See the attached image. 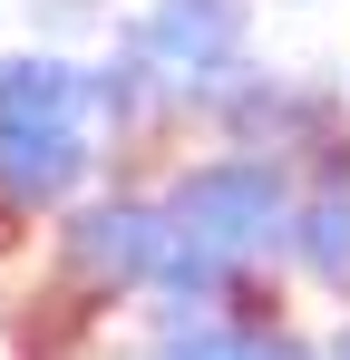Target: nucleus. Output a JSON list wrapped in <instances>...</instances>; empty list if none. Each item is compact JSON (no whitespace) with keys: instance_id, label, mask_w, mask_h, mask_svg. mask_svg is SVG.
<instances>
[{"instance_id":"nucleus-12","label":"nucleus","mask_w":350,"mask_h":360,"mask_svg":"<svg viewBox=\"0 0 350 360\" xmlns=\"http://www.w3.org/2000/svg\"><path fill=\"white\" fill-rule=\"evenodd\" d=\"M321 341V360H350V311H331V331H311Z\"/></svg>"},{"instance_id":"nucleus-5","label":"nucleus","mask_w":350,"mask_h":360,"mask_svg":"<svg viewBox=\"0 0 350 360\" xmlns=\"http://www.w3.org/2000/svg\"><path fill=\"white\" fill-rule=\"evenodd\" d=\"M166 78H205V68L253 59V0H146L136 20H117Z\"/></svg>"},{"instance_id":"nucleus-10","label":"nucleus","mask_w":350,"mask_h":360,"mask_svg":"<svg viewBox=\"0 0 350 360\" xmlns=\"http://www.w3.org/2000/svg\"><path fill=\"white\" fill-rule=\"evenodd\" d=\"M224 360H321V341L283 311V321H243V331L224 341Z\"/></svg>"},{"instance_id":"nucleus-9","label":"nucleus","mask_w":350,"mask_h":360,"mask_svg":"<svg viewBox=\"0 0 350 360\" xmlns=\"http://www.w3.org/2000/svg\"><path fill=\"white\" fill-rule=\"evenodd\" d=\"M30 39H49V49H98V39H117V10L108 0H30Z\"/></svg>"},{"instance_id":"nucleus-8","label":"nucleus","mask_w":350,"mask_h":360,"mask_svg":"<svg viewBox=\"0 0 350 360\" xmlns=\"http://www.w3.org/2000/svg\"><path fill=\"white\" fill-rule=\"evenodd\" d=\"M224 341H233L224 311L146 292V302H136V341H127V360H224Z\"/></svg>"},{"instance_id":"nucleus-6","label":"nucleus","mask_w":350,"mask_h":360,"mask_svg":"<svg viewBox=\"0 0 350 360\" xmlns=\"http://www.w3.org/2000/svg\"><path fill=\"white\" fill-rule=\"evenodd\" d=\"M108 176V146L98 127H58V136H0V185L30 224H49L58 205H78L88 185Z\"/></svg>"},{"instance_id":"nucleus-3","label":"nucleus","mask_w":350,"mask_h":360,"mask_svg":"<svg viewBox=\"0 0 350 360\" xmlns=\"http://www.w3.org/2000/svg\"><path fill=\"white\" fill-rule=\"evenodd\" d=\"M175 117H185V146H263V156H321L331 136H350V88L311 78V68H263L233 59L205 68V78H175Z\"/></svg>"},{"instance_id":"nucleus-7","label":"nucleus","mask_w":350,"mask_h":360,"mask_svg":"<svg viewBox=\"0 0 350 360\" xmlns=\"http://www.w3.org/2000/svg\"><path fill=\"white\" fill-rule=\"evenodd\" d=\"M58 127H88V59L30 39L0 59V136H58Z\"/></svg>"},{"instance_id":"nucleus-1","label":"nucleus","mask_w":350,"mask_h":360,"mask_svg":"<svg viewBox=\"0 0 350 360\" xmlns=\"http://www.w3.org/2000/svg\"><path fill=\"white\" fill-rule=\"evenodd\" d=\"M166 253V205L146 176H98L78 205L39 224V292L30 311H58L78 341H98L117 311H136Z\"/></svg>"},{"instance_id":"nucleus-11","label":"nucleus","mask_w":350,"mask_h":360,"mask_svg":"<svg viewBox=\"0 0 350 360\" xmlns=\"http://www.w3.org/2000/svg\"><path fill=\"white\" fill-rule=\"evenodd\" d=\"M30 243H39V224H30V214L10 205V185H0V263H20Z\"/></svg>"},{"instance_id":"nucleus-4","label":"nucleus","mask_w":350,"mask_h":360,"mask_svg":"<svg viewBox=\"0 0 350 360\" xmlns=\"http://www.w3.org/2000/svg\"><path fill=\"white\" fill-rule=\"evenodd\" d=\"M283 283L331 302V311H350V136H331L321 156H302L292 224H283Z\"/></svg>"},{"instance_id":"nucleus-2","label":"nucleus","mask_w":350,"mask_h":360,"mask_svg":"<svg viewBox=\"0 0 350 360\" xmlns=\"http://www.w3.org/2000/svg\"><path fill=\"white\" fill-rule=\"evenodd\" d=\"M146 185L166 205V234L283 273V224H292V185H302L292 156H263V146H185Z\"/></svg>"}]
</instances>
